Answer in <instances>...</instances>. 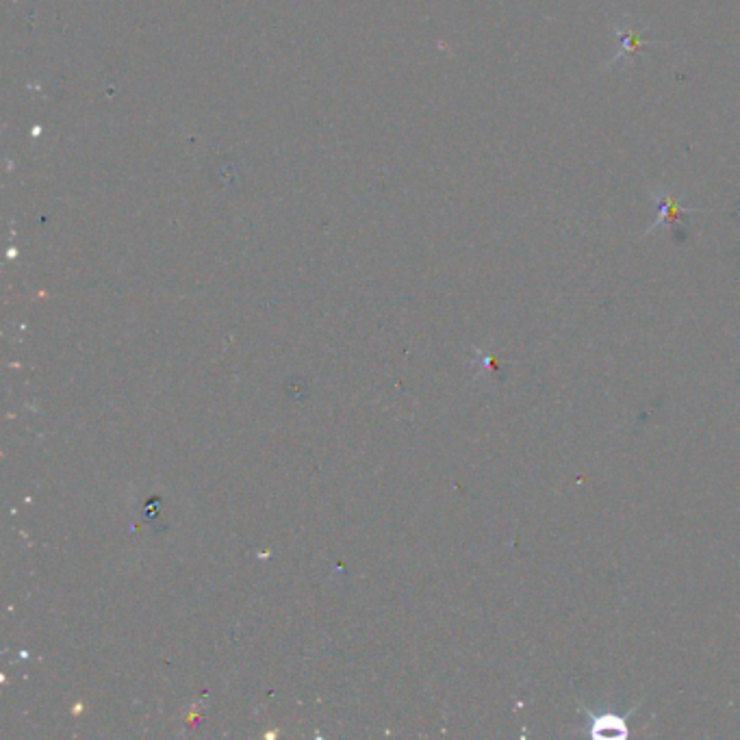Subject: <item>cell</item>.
<instances>
[{"label":"cell","instance_id":"3","mask_svg":"<svg viewBox=\"0 0 740 740\" xmlns=\"http://www.w3.org/2000/svg\"><path fill=\"white\" fill-rule=\"evenodd\" d=\"M591 727L595 738L617 740L628 736V721L623 717H617V714H602V717L591 714Z\"/></svg>","mask_w":740,"mask_h":740},{"label":"cell","instance_id":"2","mask_svg":"<svg viewBox=\"0 0 740 740\" xmlns=\"http://www.w3.org/2000/svg\"><path fill=\"white\" fill-rule=\"evenodd\" d=\"M617 37H619L621 48H619V53L606 63V70H608V68H615L617 63H621V61H625V59H632L636 53H639V50H641L643 46H660V44H665V42L652 40V37H645V33L636 31L628 20H621V22L617 24Z\"/></svg>","mask_w":740,"mask_h":740},{"label":"cell","instance_id":"1","mask_svg":"<svg viewBox=\"0 0 740 740\" xmlns=\"http://www.w3.org/2000/svg\"><path fill=\"white\" fill-rule=\"evenodd\" d=\"M652 198L656 202L658 218L652 224H649L645 235L656 233L660 226H671L675 222H680V220L686 218V215H691V213H704L701 209L686 207V204H682L675 196L667 194V191H652Z\"/></svg>","mask_w":740,"mask_h":740}]
</instances>
